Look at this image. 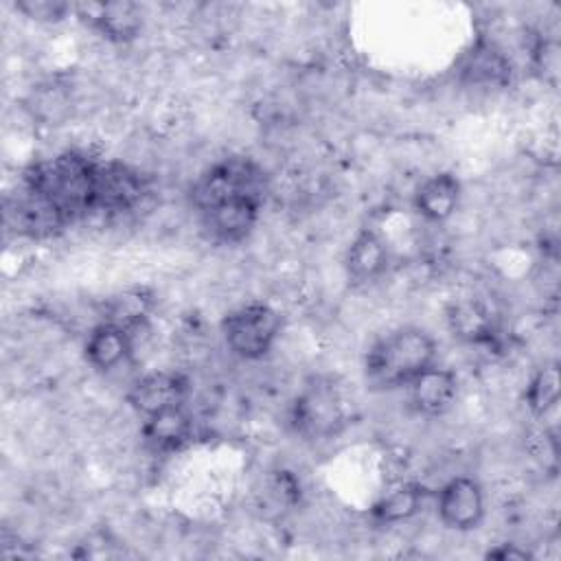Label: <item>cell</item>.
<instances>
[{
    "label": "cell",
    "instance_id": "obj_5",
    "mask_svg": "<svg viewBox=\"0 0 561 561\" xmlns=\"http://www.w3.org/2000/svg\"><path fill=\"white\" fill-rule=\"evenodd\" d=\"M346 412L337 388L327 379H313L291 403V425L305 438H329L344 425Z\"/></svg>",
    "mask_w": 561,
    "mask_h": 561
},
{
    "label": "cell",
    "instance_id": "obj_4",
    "mask_svg": "<svg viewBox=\"0 0 561 561\" xmlns=\"http://www.w3.org/2000/svg\"><path fill=\"white\" fill-rule=\"evenodd\" d=\"M280 313L265 302H250L232 309L221 320L226 346L241 359H261L280 335Z\"/></svg>",
    "mask_w": 561,
    "mask_h": 561
},
{
    "label": "cell",
    "instance_id": "obj_24",
    "mask_svg": "<svg viewBox=\"0 0 561 561\" xmlns=\"http://www.w3.org/2000/svg\"><path fill=\"white\" fill-rule=\"evenodd\" d=\"M484 557L486 559H497V561H506V559L526 561V559H530V552L526 548H519L517 543H500V546L486 550Z\"/></svg>",
    "mask_w": 561,
    "mask_h": 561
},
{
    "label": "cell",
    "instance_id": "obj_23",
    "mask_svg": "<svg viewBox=\"0 0 561 561\" xmlns=\"http://www.w3.org/2000/svg\"><path fill=\"white\" fill-rule=\"evenodd\" d=\"M533 64L546 83L557 85L559 68H561L559 44L554 39H539L537 46L533 48Z\"/></svg>",
    "mask_w": 561,
    "mask_h": 561
},
{
    "label": "cell",
    "instance_id": "obj_7",
    "mask_svg": "<svg viewBox=\"0 0 561 561\" xmlns=\"http://www.w3.org/2000/svg\"><path fill=\"white\" fill-rule=\"evenodd\" d=\"M191 383L188 377L178 370H156L142 375L127 392V403L147 416H153L164 410L184 408Z\"/></svg>",
    "mask_w": 561,
    "mask_h": 561
},
{
    "label": "cell",
    "instance_id": "obj_11",
    "mask_svg": "<svg viewBox=\"0 0 561 561\" xmlns=\"http://www.w3.org/2000/svg\"><path fill=\"white\" fill-rule=\"evenodd\" d=\"M511 75L513 66L506 53L486 39H478L458 64V77L469 85L502 88L511 81Z\"/></svg>",
    "mask_w": 561,
    "mask_h": 561
},
{
    "label": "cell",
    "instance_id": "obj_12",
    "mask_svg": "<svg viewBox=\"0 0 561 561\" xmlns=\"http://www.w3.org/2000/svg\"><path fill=\"white\" fill-rule=\"evenodd\" d=\"M410 403L423 416L445 414L458 394V379L451 370L440 366H430L416 375L410 383Z\"/></svg>",
    "mask_w": 561,
    "mask_h": 561
},
{
    "label": "cell",
    "instance_id": "obj_3",
    "mask_svg": "<svg viewBox=\"0 0 561 561\" xmlns=\"http://www.w3.org/2000/svg\"><path fill=\"white\" fill-rule=\"evenodd\" d=\"M263 191H265L263 169L252 158L232 156L213 164L206 173L197 178V182L191 188V202L202 213L208 206L228 197L248 195V197L263 199Z\"/></svg>",
    "mask_w": 561,
    "mask_h": 561
},
{
    "label": "cell",
    "instance_id": "obj_19",
    "mask_svg": "<svg viewBox=\"0 0 561 561\" xmlns=\"http://www.w3.org/2000/svg\"><path fill=\"white\" fill-rule=\"evenodd\" d=\"M423 497H425V489L421 484L403 482L394 486L390 493H386L383 497H379L373 504L370 515L379 524L405 522L419 513V508L423 506Z\"/></svg>",
    "mask_w": 561,
    "mask_h": 561
},
{
    "label": "cell",
    "instance_id": "obj_22",
    "mask_svg": "<svg viewBox=\"0 0 561 561\" xmlns=\"http://www.w3.org/2000/svg\"><path fill=\"white\" fill-rule=\"evenodd\" d=\"M15 9L28 20L44 22V24L61 22L68 13H72V4L59 2V0H22V2H15Z\"/></svg>",
    "mask_w": 561,
    "mask_h": 561
},
{
    "label": "cell",
    "instance_id": "obj_17",
    "mask_svg": "<svg viewBox=\"0 0 561 561\" xmlns=\"http://www.w3.org/2000/svg\"><path fill=\"white\" fill-rule=\"evenodd\" d=\"M193 436V423L191 416L184 412V408H173L158 412L153 416L145 419L142 425V438L149 449L158 454H169L180 447H184Z\"/></svg>",
    "mask_w": 561,
    "mask_h": 561
},
{
    "label": "cell",
    "instance_id": "obj_6",
    "mask_svg": "<svg viewBox=\"0 0 561 561\" xmlns=\"http://www.w3.org/2000/svg\"><path fill=\"white\" fill-rule=\"evenodd\" d=\"M147 193L145 175L123 162H96L94 188H92V210L123 213L134 208Z\"/></svg>",
    "mask_w": 561,
    "mask_h": 561
},
{
    "label": "cell",
    "instance_id": "obj_2",
    "mask_svg": "<svg viewBox=\"0 0 561 561\" xmlns=\"http://www.w3.org/2000/svg\"><path fill=\"white\" fill-rule=\"evenodd\" d=\"M436 362L434 337L419 327H401L379 337L366 353V381L377 390L408 386Z\"/></svg>",
    "mask_w": 561,
    "mask_h": 561
},
{
    "label": "cell",
    "instance_id": "obj_16",
    "mask_svg": "<svg viewBox=\"0 0 561 561\" xmlns=\"http://www.w3.org/2000/svg\"><path fill=\"white\" fill-rule=\"evenodd\" d=\"M7 221L20 234L28 237H46L53 234L57 228H64L68 221L39 195L24 186V195L7 208Z\"/></svg>",
    "mask_w": 561,
    "mask_h": 561
},
{
    "label": "cell",
    "instance_id": "obj_14",
    "mask_svg": "<svg viewBox=\"0 0 561 561\" xmlns=\"http://www.w3.org/2000/svg\"><path fill=\"white\" fill-rule=\"evenodd\" d=\"M460 202V180L454 173L440 171L421 182L414 193V210L434 224H440L454 215Z\"/></svg>",
    "mask_w": 561,
    "mask_h": 561
},
{
    "label": "cell",
    "instance_id": "obj_9",
    "mask_svg": "<svg viewBox=\"0 0 561 561\" xmlns=\"http://www.w3.org/2000/svg\"><path fill=\"white\" fill-rule=\"evenodd\" d=\"M77 18L114 44H127L138 37L142 15L134 2H81L72 4Z\"/></svg>",
    "mask_w": 561,
    "mask_h": 561
},
{
    "label": "cell",
    "instance_id": "obj_10",
    "mask_svg": "<svg viewBox=\"0 0 561 561\" xmlns=\"http://www.w3.org/2000/svg\"><path fill=\"white\" fill-rule=\"evenodd\" d=\"M436 511L440 522L451 530H471L484 517V495L473 478H451L438 491Z\"/></svg>",
    "mask_w": 561,
    "mask_h": 561
},
{
    "label": "cell",
    "instance_id": "obj_18",
    "mask_svg": "<svg viewBox=\"0 0 561 561\" xmlns=\"http://www.w3.org/2000/svg\"><path fill=\"white\" fill-rule=\"evenodd\" d=\"M451 333L469 344H484L493 337V322L486 307L473 298L454 300L447 309Z\"/></svg>",
    "mask_w": 561,
    "mask_h": 561
},
{
    "label": "cell",
    "instance_id": "obj_15",
    "mask_svg": "<svg viewBox=\"0 0 561 561\" xmlns=\"http://www.w3.org/2000/svg\"><path fill=\"white\" fill-rule=\"evenodd\" d=\"M388 267V245L375 230H362L344 256L346 276L353 283H373Z\"/></svg>",
    "mask_w": 561,
    "mask_h": 561
},
{
    "label": "cell",
    "instance_id": "obj_21",
    "mask_svg": "<svg viewBox=\"0 0 561 561\" xmlns=\"http://www.w3.org/2000/svg\"><path fill=\"white\" fill-rule=\"evenodd\" d=\"M149 302L151 300L140 289L123 291L105 302V320L131 329L145 320Z\"/></svg>",
    "mask_w": 561,
    "mask_h": 561
},
{
    "label": "cell",
    "instance_id": "obj_20",
    "mask_svg": "<svg viewBox=\"0 0 561 561\" xmlns=\"http://www.w3.org/2000/svg\"><path fill=\"white\" fill-rule=\"evenodd\" d=\"M559 403V368L557 364H548L535 373L530 383L526 386V405L528 410L546 419L550 412H557Z\"/></svg>",
    "mask_w": 561,
    "mask_h": 561
},
{
    "label": "cell",
    "instance_id": "obj_13",
    "mask_svg": "<svg viewBox=\"0 0 561 561\" xmlns=\"http://www.w3.org/2000/svg\"><path fill=\"white\" fill-rule=\"evenodd\" d=\"M129 331L131 329L110 322V320H103L101 324H96L90 331L85 346H83L88 364L103 373L123 364L131 355V348H134V340H131Z\"/></svg>",
    "mask_w": 561,
    "mask_h": 561
},
{
    "label": "cell",
    "instance_id": "obj_8",
    "mask_svg": "<svg viewBox=\"0 0 561 561\" xmlns=\"http://www.w3.org/2000/svg\"><path fill=\"white\" fill-rule=\"evenodd\" d=\"M261 202L263 199L248 195L221 199L199 213L202 224L215 241L239 243L254 230L261 213Z\"/></svg>",
    "mask_w": 561,
    "mask_h": 561
},
{
    "label": "cell",
    "instance_id": "obj_1",
    "mask_svg": "<svg viewBox=\"0 0 561 561\" xmlns=\"http://www.w3.org/2000/svg\"><path fill=\"white\" fill-rule=\"evenodd\" d=\"M96 160L64 151L33 162L24 173V186L48 202L68 224L92 210Z\"/></svg>",
    "mask_w": 561,
    "mask_h": 561
}]
</instances>
